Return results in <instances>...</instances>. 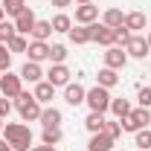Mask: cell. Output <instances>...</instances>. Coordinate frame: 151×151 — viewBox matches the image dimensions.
<instances>
[{
  "label": "cell",
  "mask_w": 151,
  "mask_h": 151,
  "mask_svg": "<svg viewBox=\"0 0 151 151\" xmlns=\"http://www.w3.org/2000/svg\"><path fill=\"white\" fill-rule=\"evenodd\" d=\"M3 137L15 151H29L32 145V131L23 122H3Z\"/></svg>",
  "instance_id": "cell-1"
},
{
  "label": "cell",
  "mask_w": 151,
  "mask_h": 151,
  "mask_svg": "<svg viewBox=\"0 0 151 151\" xmlns=\"http://www.w3.org/2000/svg\"><path fill=\"white\" fill-rule=\"evenodd\" d=\"M15 108H18L23 122H38V119H41V111H44L41 102H38L32 93H26V90H20V96L15 99Z\"/></svg>",
  "instance_id": "cell-2"
},
{
  "label": "cell",
  "mask_w": 151,
  "mask_h": 151,
  "mask_svg": "<svg viewBox=\"0 0 151 151\" xmlns=\"http://www.w3.org/2000/svg\"><path fill=\"white\" fill-rule=\"evenodd\" d=\"M111 90L108 87H90L87 90V96H84V105L90 108V111H96V113H105V111H111Z\"/></svg>",
  "instance_id": "cell-3"
},
{
  "label": "cell",
  "mask_w": 151,
  "mask_h": 151,
  "mask_svg": "<svg viewBox=\"0 0 151 151\" xmlns=\"http://www.w3.org/2000/svg\"><path fill=\"white\" fill-rule=\"evenodd\" d=\"M122 122V131H142V128H148V122H151V108H134L125 119H119Z\"/></svg>",
  "instance_id": "cell-4"
},
{
  "label": "cell",
  "mask_w": 151,
  "mask_h": 151,
  "mask_svg": "<svg viewBox=\"0 0 151 151\" xmlns=\"http://www.w3.org/2000/svg\"><path fill=\"white\" fill-rule=\"evenodd\" d=\"M20 90H23V78H20V73H6L0 76V93L6 96V99H18Z\"/></svg>",
  "instance_id": "cell-5"
},
{
  "label": "cell",
  "mask_w": 151,
  "mask_h": 151,
  "mask_svg": "<svg viewBox=\"0 0 151 151\" xmlns=\"http://www.w3.org/2000/svg\"><path fill=\"white\" fill-rule=\"evenodd\" d=\"M148 38L145 35H131V41L125 44V52H128V58H145L148 55Z\"/></svg>",
  "instance_id": "cell-6"
},
{
  "label": "cell",
  "mask_w": 151,
  "mask_h": 151,
  "mask_svg": "<svg viewBox=\"0 0 151 151\" xmlns=\"http://www.w3.org/2000/svg\"><path fill=\"white\" fill-rule=\"evenodd\" d=\"M128 64V52H125V47H108V52H105V67H111V70H122Z\"/></svg>",
  "instance_id": "cell-7"
},
{
  "label": "cell",
  "mask_w": 151,
  "mask_h": 151,
  "mask_svg": "<svg viewBox=\"0 0 151 151\" xmlns=\"http://www.w3.org/2000/svg\"><path fill=\"white\" fill-rule=\"evenodd\" d=\"M44 76H47V81H50L52 87H67V84H70V70H67L64 64H52Z\"/></svg>",
  "instance_id": "cell-8"
},
{
  "label": "cell",
  "mask_w": 151,
  "mask_h": 151,
  "mask_svg": "<svg viewBox=\"0 0 151 151\" xmlns=\"http://www.w3.org/2000/svg\"><path fill=\"white\" fill-rule=\"evenodd\" d=\"M99 20V6L93 3H81V6H76V23H81V26H90Z\"/></svg>",
  "instance_id": "cell-9"
},
{
  "label": "cell",
  "mask_w": 151,
  "mask_h": 151,
  "mask_svg": "<svg viewBox=\"0 0 151 151\" xmlns=\"http://www.w3.org/2000/svg\"><path fill=\"white\" fill-rule=\"evenodd\" d=\"M26 55H29V61H35V64L50 61V44H47V41H29Z\"/></svg>",
  "instance_id": "cell-10"
},
{
  "label": "cell",
  "mask_w": 151,
  "mask_h": 151,
  "mask_svg": "<svg viewBox=\"0 0 151 151\" xmlns=\"http://www.w3.org/2000/svg\"><path fill=\"white\" fill-rule=\"evenodd\" d=\"M35 20H38V18H35V12L26 6L18 18H15V32H18V35H29V32H32V26H35Z\"/></svg>",
  "instance_id": "cell-11"
},
{
  "label": "cell",
  "mask_w": 151,
  "mask_h": 151,
  "mask_svg": "<svg viewBox=\"0 0 151 151\" xmlns=\"http://www.w3.org/2000/svg\"><path fill=\"white\" fill-rule=\"evenodd\" d=\"M44 128H61V122H64V113L58 111V108H52V105H47L44 111H41V119H38Z\"/></svg>",
  "instance_id": "cell-12"
},
{
  "label": "cell",
  "mask_w": 151,
  "mask_h": 151,
  "mask_svg": "<svg viewBox=\"0 0 151 151\" xmlns=\"http://www.w3.org/2000/svg\"><path fill=\"white\" fill-rule=\"evenodd\" d=\"M84 96H87V90H84V87H81L78 81H76V84L70 81V84L64 87V102H67V105H73V108L84 105Z\"/></svg>",
  "instance_id": "cell-13"
},
{
  "label": "cell",
  "mask_w": 151,
  "mask_h": 151,
  "mask_svg": "<svg viewBox=\"0 0 151 151\" xmlns=\"http://www.w3.org/2000/svg\"><path fill=\"white\" fill-rule=\"evenodd\" d=\"M90 29H93V44H102V47H116L111 26H105V23H93Z\"/></svg>",
  "instance_id": "cell-14"
},
{
  "label": "cell",
  "mask_w": 151,
  "mask_h": 151,
  "mask_svg": "<svg viewBox=\"0 0 151 151\" xmlns=\"http://www.w3.org/2000/svg\"><path fill=\"white\" fill-rule=\"evenodd\" d=\"M20 78H23V81H29V84L44 81V70H41V64H35V61H26V64L20 67Z\"/></svg>",
  "instance_id": "cell-15"
},
{
  "label": "cell",
  "mask_w": 151,
  "mask_h": 151,
  "mask_svg": "<svg viewBox=\"0 0 151 151\" xmlns=\"http://www.w3.org/2000/svg\"><path fill=\"white\" fill-rule=\"evenodd\" d=\"M113 142H116V139H111L105 131H102V134H90L87 151H111V148H113Z\"/></svg>",
  "instance_id": "cell-16"
},
{
  "label": "cell",
  "mask_w": 151,
  "mask_h": 151,
  "mask_svg": "<svg viewBox=\"0 0 151 151\" xmlns=\"http://www.w3.org/2000/svg\"><path fill=\"white\" fill-rule=\"evenodd\" d=\"M32 96H35L41 105H50V102L55 99V87H52L50 81H38V84H35V90H32Z\"/></svg>",
  "instance_id": "cell-17"
},
{
  "label": "cell",
  "mask_w": 151,
  "mask_h": 151,
  "mask_svg": "<svg viewBox=\"0 0 151 151\" xmlns=\"http://www.w3.org/2000/svg\"><path fill=\"white\" fill-rule=\"evenodd\" d=\"M96 84L111 90V87H116V84H119V73H116V70H111V67H102V70H99V76H96Z\"/></svg>",
  "instance_id": "cell-18"
},
{
  "label": "cell",
  "mask_w": 151,
  "mask_h": 151,
  "mask_svg": "<svg viewBox=\"0 0 151 151\" xmlns=\"http://www.w3.org/2000/svg\"><path fill=\"white\" fill-rule=\"evenodd\" d=\"M90 26H93V23H90ZM90 26H81V23L73 26V29L67 32L70 41H73V44H90V41H93V29H90Z\"/></svg>",
  "instance_id": "cell-19"
},
{
  "label": "cell",
  "mask_w": 151,
  "mask_h": 151,
  "mask_svg": "<svg viewBox=\"0 0 151 151\" xmlns=\"http://www.w3.org/2000/svg\"><path fill=\"white\" fill-rule=\"evenodd\" d=\"M148 26V18H145V12H128L125 15V29H131V32H139V29H145Z\"/></svg>",
  "instance_id": "cell-20"
},
{
  "label": "cell",
  "mask_w": 151,
  "mask_h": 151,
  "mask_svg": "<svg viewBox=\"0 0 151 151\" xmlns=\"http://www.w3.org/2000/svg\"><path fill=\"white\" fill-rule=\"evenodd\" d=\"M105 122H108V119H105V113L90 111V113H87V119H84V128H87L90 134H102V131H105Z\"/></svg>",
  "instance_id": "cell-21"
},
{
  "label": "cell",
  "mask_w": 151,
  "mask_h": 151,
  "mask_svg": "<svg viewBox=\"0 0 151 151\" xmlns=\"http://www.w3.org/2000/svg\"><path fill=\"white\" fill-rule=\"evenodd\" d=\"M32 41H47V38L52 35V23L50 20H35V26H32Z\"/></svg>",
  "instance_id": "cell-22"
},
{
  "label": "cell",
  "mask_w": 151,
  "mask_h": 151,
  "mask_svg": "<svg viewBox=\"0 0 151 151\" xmlns=\"http://www.w3.org/2000/svg\"><path fill=\"white\" fill-rule=\"evenodd\" d=\"M102 23H105V26H111V29L122 26V23H125V15H122V9H105V15H102Z\"/></svg>",
  "instance_id": "cell-23"
},
{
  "label": "cell",
  "mask_w": 151,
  "mask_h": 151,
  "mask_svg": "<svg viewBox=\"0 0 151 151\" xmlns=\"http://www.w3.org/2000/svg\"><path fill=\"white\" fill-rule=\"evenodd\" d=\"M131 111H134V108H131L128 99H111V113L116 116V119H125Z\"/></svg>",
  "instance_id": "cell-24"
},
{
  "label": "cell",
  "mask_w": 151,
  "mask_h": 151,
  "mask_svg": "<svg viewBox=\"0 0 151 151\" xmlns=\"http://www.w3.org/2000/svg\"><path fill=\"white\" fill-rule=\"evenodd\" d=\"M50 23H52V32H70V29H73V18L64 15V12H58Z\"/></svg>",
  "instance_id": "cell-25"
},
{
  "label": "cell",
  "mask_w": 151,
  "mask_h": 151,
  "mask_svg": "<svg viewBox=\"0 0 151 151\" xmlns=\"http://www.w3.org/2000/svg\"><path fill=\"white\" fill-rule=\"evenodd\" d=\"M6 47H9V52H26L29 41H26V35H18V32H15V35L9 38V44H6Z\"/></svg>",
  "instance_id": "cell-26"
},
{
  "label": "cell",
  "mask_w": 151,
  "mask_h": 151,
  "mask_svg": "<svg viewBox=\"0 0 151 151\" xmlns=\"http://www.w3.org/2000/svg\"><path fill=\"white\" fill-rule=\"evenodd\" d=\"M61 137H64V134H61V128H44L41 142H44V145H58V142H61Z\"/></svg>",
  "instance_id": "cell-27"
},
{
  "label": "cell",
  "mask_w": 151,
  "mask_h": 151,
  "mask_svg": "<svg viewBox=\"0 0 151 151\" xmlns=\"http://www.w3.org/2000/svg\"><path fill=\"white\" fill-rule=\"evenodd\" d=\"M3 3V9H6V15H12V18H18L20 12L26 9V0H0Z\"/></svg>",
  "instance_id": "cell-28"
},
{
  "label": "cell",
  "mask_w": 151,
  "mask_h": 151,
  "mask_svg": "<svg viewBox=\"0 0 151 151\" xmlns=\"http://www.w3.org/2000/svg\"><path fill=\"white\" fill-rule=\"evenodd\" d=\"M134 142H137V148H139V151H148L151 148V131H148V128L137 131V134H134Z\"/></svg>",
  "instance_id": "cell-29"
},
{
  "label": "cell",
  "mask_w": 151,
  "mask_h": 151,
  "mask_svg": "<svg viewBox=\"0 0 151 151\" xmlns=\"http://www.w3.org/2000/svg\"><path fill=\"white\" fill-rule=\"evenodd\" d=\"M64 58H67V47L64 44H52L50 47V61L52 64H64Z\"/></svg>",
  "instance_id": "cell-30"
},
{
  "label": "cell",
  "mask_w": 151,
  "mask_h": 151,
  "mask_svg": "<svg viewBox=\"0 0 151 151\" xmlns=\"http://www.w3.org/2000/svg\"><path fill=\"white\" fill-rule=\"evenodd\" d=\"M131 29H125V23H122V26H116V29H113V41H116V47H125V44H128V41H131Z\"/></svg>",
  "instance_id": "cell-31"
},
{
  "label": "cell",
  "mask_w": 151,
  "mask_h": 151,
  "mask_svg": "<svg viewBox=\"0 0 151 151\" xmlns=\"http://www.w3.org/2000/svg\"><path fill=\"white\" fill-rule=\"evenodd\" d=\"M15 35V20H0V44H9V38Z\"/></svg>",
  "instance_id": "cell-32"
},
{
  "label": "cell",
  "mask_w": 151,
  "mask_h": 151,
  "mask_svg": "<svg viewBox=\"0 0 151 151\" xmlns=\"http://www.w3.org/2000/svg\"><path fill=\"white\" fill-rule=\"evenodd\" d=\"M105 134H108L111 139H119V137H122V122H119V119H113V122H105Z\"/></svg>",
  "instance_id": "cell-33"
},
{
  "label": "cell",
  "mask_w": 151,
  "mask_h": 151,
  "mask_svg": "<svg viewBox=\"0 0 151 151\" xmlns=\"http://www.w3.org/2000/svg\"><path fill=\"white\" fill-rule=\"evenodd\" d=\"M9 67H12V52H9V47H6V44H0V70L6 73Z\"/></svg>",
  "instance_id": "cell-34"
},
{
  "label": "cell",
  "mask_w": 151,
  "mask_h": 151,
  "mask_svg": "<svg viewBox=\"0 0 151 151\" xmlns=\"http://www.w3.org/2000/svg\"><path fill=\"white\" fill-rule=\"evenodd\" d=\"M137 102H139V108H151V87H139Z\"/></svg>",
  "instance_id": "cell-35"
},
{
  "label": "cell",
  "mask_w": 151,
  "mask_h": 151,
  "mask_svg": "<svg viewBox=\"0 0 151 151\" xmlns=\"http://www.w3.org/2000/svg\"><path fill=\"white\" fill-rule=\"evenodd\" d=\"M9 111H12V102H9L6 96H0V119H6V116H9Z\"/></svg>",
  "instance_id": "cell-36"
},
{
  "label": "cell",
  "mask_w": 151,
  "mask_h": 151,
  "mask_svg": "<svg viewBox=\"0 0 151 151\" xmlns=\"http://www.w3.org/2000/svg\"><path fill=\"white\" fill-rule=\"evenodd\" d=\"M29 151H55V145H44V142H41V145H32Z\"/></svg>",
  "instance_id": "cell-37"
},
{
  "label": "cell",
  "mask_w": 151,
  "mask_h": 151,
  "mask_svg": "<svg viewBox=\"0 0 151 151\" xmlns=\"http://www.w3.org/2000/svg\"><path fill=\"white\" fill-rule=\"evenodd\" d=\"M70 3H73V0H52V6H55V9H67Z\"/></svg>",
  "instance_id": "cell-38"
},
{
  "label": "cell",
  "mask_w": 151,
  "mask_h": 151,
  "mask_svg": "<svg viewBox=\"0 0 151 151\" xmlns=\"http://www.w3.org/2000/svg\"><path fill=\"white\" fill-rule=\"evenodd\" d=\"M0 151H15V148H12V145H9L6 139H0Z\"/></svg>",
  "instance_id": "cell-39"
},
{
  "label": "cell",
  "mask_w": 151,
  "mask_h": 151,
  "mask_svg": "<svg viewBox=\"0 0 151 151\" xmlns=\"http://www.w3.org/2000/svg\"><path fill=\"white\" fill-rule=\"evenodd\" d=\"M0 20H6V9H3V3H0Z\"/></svg>",
  "instance_id": "cell-40"
},
{
  "label": "cell",
  "mask_w": 151,
  "mask_h": 151,
  "mask_svg": "<svg viewBox=\"0 0 151 151\" xmlns=\"http://www.w3.org/2000/svg\"><path fill=\"white\" fill-rule=\"evenodd\" d=\"M81 3H93V0H76V6H81Z\"/></svg>",
  "instance_id": "cell-41"
},
{
  "label": "cell",
  "mask_w": 151,
  "mask_h": 151,
  "mask_svg": "<svg viewBox=\"0 0 151 151\" xmlns=\"http://www.w3.org/2000/svg\"><path fill=\"white\" fill-rule=\"evenodd\" d=\"M0 134H3V119H0Z\"/></svg>",
  "instance_id": "cell-42"
},
{
  "label": "cell",
  "mask_w": 151,
  "mask_h": 151,
  "mask_svg": "<svg viewBox=\"0 0 151 151\" xmlns=\"http://www.w3.org/2000/svg\"><path fill=\"white\" fill-rule=\"evenodd\" d=\"M148 47H151V32H148Z\"/></svg>",
  "instance_id": "cell-43"
},
{
  "label": "cell",
  "mask_w": 151,
  "mask_h": 151,
  "mask_svg": "<svg viewBox=\"0 0 151 151\" xmlns=\"http://www.w3.org/2000/svg\"><path fill=\"white\" fill-rule=\"evenodd\" d=\"M0 76H3V70H0Z\"/></svg>",
  "instance_id": "cell-44"
}]
</instances>
